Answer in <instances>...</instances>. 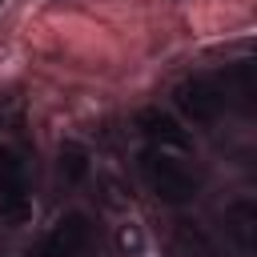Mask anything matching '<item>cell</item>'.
I'll return each mask as SVG.
<instances>
[{"label": "cell", "mask_w": 257, "mask_h": 257, "mask_svg": "<svg viewBox=\"0 0 257 257\" xmlns=\"http://www.w3.org/2000/svg\"><path fill=\"white\" fill-rule=\"evenodd\" d=\"M137 165H141V177H145L149 193L161 197L165 205H189L197 197V177L181 157H173L165 149H145Z\"/></svg>", "instance_id": "cell-1"}, {"label": "cell", "mask_w": 257, "mask_h": 257, "mask_svg": "<svg viewBox=\"0 0 257 257\" xmlns=\"http://www.w3.org/2000/svg\"><path fill=\"white\" fill-rule=\"evenodd\" d=\"M177 108L193 120V124H217L229 108V92L217 76H189L173 88Z\"/></svg>", "instance_id": "cell-2"}, {"label": "cell", "mask_w": 257, "mask_h": 257, "mask_svg": "<svg viewBox=\"0 0 257 257\" xmlns=\"http://www.w3.org/2000/svg\"><path fill=\"white\" fill-rule=\"evenodd\" d=\"M32 213V193H28V169L12 145L0 141V217L20 225Z\"/></svg>", "instance_id": "cell-3"}, {"label": "cell", "mask_w": 257, "mask_h": 257, "mask_svg": "<svg viewBox=\"0 0 257 257\" xmlns=\"http://www.w3.org/2000/svg\"><path fill=\"white\" fill-rule=\"evenodd\" d=\"M92 249V221L84 213H64L24 257H84Z\"/></svg>", "instance_id": "cell-4"}, {"label": "cell", "mask_w": 257, "mask_h": 257, "mask_svg": "<svg viewBox=\"0 0 257 257\" xmlns=\"http://www.w3.org/2000/svg\"><path fill=\"white\" fill-rule=\"evenodd\" d=\"M137 124H141V133L153 141V149H165V153H185V149H189V133H185L169 112H161V108H145V112L137 116Z\"/></svg>", "instance_id": "cell-5"}, {"label": "cell", "mask_w": 257, "mask_h": 257, "mask_svg": "<svg viewBox=\"0 0 257 257\" xmlns=\"http://www.w3.org/2000/svg\"><path fill=\"white\" fill-rule=\"evenodd\" d=\"M225 233H229V241L241 253H253L257 249V205L249 197H237L225 209Z\"/></svg>", "instance_id": "cell-6"}, {"label": "cell", "mask_w": 257, "mask_h": 257, "mask_svg": "<svg viewBox=\"0 0 257 257\" xmlns=\"http://www.w3.org/2000/svg\"><path fill=\"white\" fill-rule=\"evenodd\" d=\"M60 173H64L68 181H80V177L88 173V153H84L80 145H60Z\"/></svg>", "instance_id": "cell-7"}, {"label": "cell", "mask_w": 257, "mask_h": 257, "mask_svg": "<svg viewBox=\"0 0 257 257\" xmlns=\"http://www.w3.org/2000/svg\"><path fill=\"white\" fill-rule=\"evenodd\" d=\"M0 128L4 133H20L24 128V100L12 96V92L0 96Z\"/></svg>", "instance_id": "cell-8"}]
</instances>
